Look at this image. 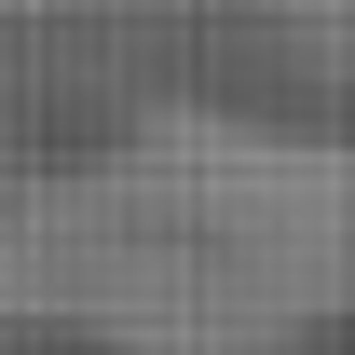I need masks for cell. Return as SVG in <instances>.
<instances>
[{
	"mask_svg": "<svg viewBox=\"0 0 355 355\" xmlns=\"http://www.w3.org/2000/svg\"><path fill=\"white\" fill-rule=\"evenodd\" d=\"M355 273V164L328 123L150 110L0 191V328L83 355H301Z\"/></svg>",
	"mask_w": 355,
	"mask_h": 355,
	"instance_id": "obj_1",
	"label": "cell"
}]
</instances>
